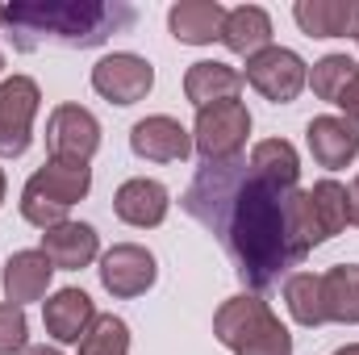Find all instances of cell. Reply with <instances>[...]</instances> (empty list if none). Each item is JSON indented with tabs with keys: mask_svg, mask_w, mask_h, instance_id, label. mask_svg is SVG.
<instances>
[{
	"mask_svg": "<svg viewBox=\"0 0 359 355\" xmlns=\"http://www.w3.org/2000/svg\"><path fill=\"white\" fill-rule=\"evenodd\" d=\"M297 192V188H292ZM292 192H280L251 176L247 163H205V172L184 192V209L205 222L230 251L234 272L264 293L309 251L292 230Z\"/></svg>",
	"mask_w": 359,
	"mask_h": 355,
	"instance_id": "1",
	"label": "cell"
},
{
	"mask_svg": "<svg viewBox=\"0 0 359 355\" xmlns=\"http://www.w3.org/2000/svg\"><path fill=\"white\" fill-rule=\"evenodd\" d=\"M134 8L96 4V0H21L4 4V25L17 51H38L42 42L59 46H100L117 25H130Z\"/></svg>",
	"mask_w": 359,
	"mask_h": 355,
	"instance_id": "2",
	"label": "cell"
},
{
	"mask_svg": "<svg viewBox=\"0 0 359 355\" xmlns=\"http://www.w3.org/2000/svg\"><path fill=\"white\" fill-rule=\"evenodd\" d=\"M213 335L222 347H230L234 355H292V335L288 326L271 314V305L264 297H230L222 301V309L213 314Z\"/></svg>",
	"mask_w": 359,
	"mask_h": 355,
	"instance_id": "3",
	"label": "cell"
},
{
	"mask_svg": "<svg viewBox=\"0 0 359 355\" xmlns=\"http://www.w3.org/2000/svg\"><path fill=\"white\" fill-rule=\"evenodd\" d=\"M92 188V168L88 163H67V159H50L42 163L21 188V217L38 230L63 226L67 209L76 201H84Z\"/></svg>",
	"mask_w": 359,
	"mask_h": 355,
	"instance_id": "4",
	"label": "cell"
},
{
	"mask_svg": "<svg viewBox=\"0 0 359 355\" xmlns=\"http://www.w3.org/2000/svg\"><path fill=\"white\" fill-rule=\"evenodd\" d=\"M247 134H251V113L247 105L234 96V100H217V105H205L196 109V126H192V151L205 159V163H234L247 147Z\"/></svg>",
	"mask_w": 359,
	"mask_h": 355,
	"instance_id": "5",
	"label": "cell"
},
{
	"mask_svg": "<svg viewBox=\"0 0 359 355\" xmlns=\"http://www.w3.org/2000/svg\"><path fill=\"white\" fill-rule=\"evenodd\" d=\"M38 105H42V88L29 76L0 80V159H21L29 151Z\"/></svg>",
	"mask_w": 359,
	"mask_h": 355,
	"instance_id": "6",
	"label": "cell"
},
{
	"mask_svg": "<svg viewBox=\"0 0 359 355\" xmlns=\"http://www.w3.org/2000/svg\"><path fill=\"white\" fill-rule=\"evenodd\" d=\"M243 80L259 96H268L271 105H292L301 96V88L309 84V67H305V59L297 51L271 42L268 51H259L255 59H247Z\"/></svg>",
	"mask_w": 359,
	"mask_h": 355,
	"instance_id": "7",
	"label": "cell"
},
{
	"mask_svg": "<svg viewBox=\"0 0 359 355\" xmlns=\"http://www.w3.org/2000/svg\"><path fill=\"white\" fill-rule=\"evenodd\" d=\"M96 272H100L104 293L117 297V301L142 297V293L159 280L155 255H151L147 247H138V243H117V247H109V251L100 255V267H96Z\"/></svg>",
	"mask_w": 359,
	"mask_h": 355,
	"instance_id": "8",
	"label": "cell"
},
{
	"mask_svg": "<svg viewBox=\"0 0 359 355\" xmlns=\"http://www.w3.org/2000/svg\"><path fill=\"white\" fill-rule=\"evenodd\" d=\"M46 147H50V159L88 163L100 151V121L84 105H59L46 121Z\"/></svg>",
	"mask_w": 359,
	"mask_h": 355,
	"instance_id": "9",
	"label": "cell"
},
{
	"mask_svg": "<svg viewBox=\"0 0 359 355\" xmlns=\"http://www.w3.org/2000/svg\"><path fill=\"white\" fill-rule=\"evenodd\" d=\"M92 88L113 105H138L147 92L155 88V67L142 55L113 51L92 67Z\"/></svg>",
	"mask_w": 359,
	"mask_h": 355,
	"instance_id": "10",
	"label": "cell"
},
{
	"mask_svg": "<svg viewBox=\"0 0 359 355\" xmlns=\"http://www.w3.org/2000/svg\"><path fill=\"white\" fill-rule=\"evenodd\" d=\"M130 151L147 163H184L192 155V134L180 126L176 117L168 113H155V117H142L134 121L130 130Z\"/></svg>",
	"mask_w": 359,
	"mask_h": 355,
	"instance_id": "11",
	"label": "cell"
},
{
	"mask_svg": "<svg viewBox=\"0 0 359 355\" xmlns=\"http://www.w3.org/2000/svg\"><path fill=\"white\" fill-rule=\"evenodd\" d=\"M305 142H309V155L318 168L326 172H339V168H351L359 155V130L347 117H334V113H322L305 126Z\"/></svg>",
	"mask_w": 359,
	"mask_h": 355,
	"instance_id": "12",
	"label": "cell"
},
{
	"mask_svg": "<svg viewBox=\"0 0 359 355\" xmlns=\"http://www.w3.org/2000/svg\"><path fill=\"white\" fill-rule=\"evenodd\" d=\"M168 209H172V192H168L159 180H147V176L126 180V184L117 188V196H113V213H117L126 226H134V230H155V226H163Z\"/></svg>",
	"mask_w": 359,
	"mask_h": 355,
	"instance_id": "13",
	"label": "cell"
},
{
	"mask_svg": "<svg viewBox=\"0 0 359 355\" xmlns=\"http://www.w3.org/2000/svg\"><path fill=\"white\" fill-rule=\"evenodd\" d=\"M96 322V305L84 288H59L42 301V326L55 343H80Z\"/></svg>",
	"mask_w": 359,
	"mask_h": 355,
	"instance_id": "14",
	"label": "cell"
},
{
	"mask_svg": "<svg viewBox=\"0 0 359 355\" xmlns=\"http://www.w3.org/2000/svg\"><path fill=\"white\" fill-rule=\"evenodd\" d=\"M55 272H80L100 255V239L88 222H63V226H50L42 230V247H38Z\"/></svg>",
	"mask_w": 359,
	"mask_h": 355,
	"instance_id": "15",
	"label": "cell"
},
{
	"mask_svg": "<svg viewBox=\"0 0 359 355\" xmlns=\"http://www.w3.org/2000/svg\"><path fill=\"white\" fill-rule=\"evenodd\" d=\"M292 17L309 38H359V0H297Z\"/></svg>",
	"mask_w": 359,
	"mask_h": 355,
	"instance_id": "16",
	"label": "cell"
},
{
	"mask_svg": "<svg viewBox=\"0 0 359 355\" xmlns=\"http://www.w3.org/2000/svg\"><path fill=\"white\" fill-rule=\"evenodd\" d=\"M226 25V8L217 0H180L168 8V29L184 46H209L222 38Z\"/></svg>",
	"mask_w": 359,
	"mask_h": 355,
	"instance_id": "17",
	"label": "cell"
},
{
	"mask_svg": "<svg viewBox=\"0 0 359 355\" xmlns=\"http://www.w3.org/2000/svg\"><path fill=\"white\" fill-rule=\"evenodd\" d=\"M50 276L55 267L42 251H17L4 260V301L13 305H29V301H42L46 288H50Z\"/></svg>",
	"mask_w": 359,
	"mask_h": 355,
	"instance_id": "18",
	"label": "cell"
},
{
	"mask_svg": "<svg viewBox=\"0 0 359 355\" xmlns=\"http://www.w3.org/2000/svg\"><path fill=\"white\" fill-rule=\"evenodd\" d=\"M238 88H243V72L230 63H217V59H201L184 72V96L196 109L217 105V100H234Z\"/></svg>",
	"mask_w": 359,
	"mask_h": 355,
	"instance_id": "19",
	"label": "cell"
},
{
	"mask_svg": "<svg viewBox=\"0 0 359 355\" xmlns=\"http://www.w3.org/2000/svg\"><path fill=\"white\" fill-rule=\"evenodd\" d=\"M222 42H226V51L247 55V59H255L259 51H268V46H271V17H268V8H259V4L226 8Z\"/></svg>",
	"mask_w": 359,
	"mask_h": 355,
	"instance_id": "20",
	"label": "cell"
},
{
	"mask_svg": "<svg viewBox=\"0 0 359 355\" xmlns=\"http://www.w3.org/2000/svg\"><path fill=\"white\" fill-rule=\"evenodd\" d=\"M251 176H259L264 184L280 188V192H292L297 176H301V159H297V147L284 142V138H264L251 147Z\"/></svg>",
	"mask_w": 359,
	"mask_h": 355,
	"instance_id": "21",
	"label": "cell"
},
{
	"mask_svg": "<svg viewBox=\"0 0 359 355\" xmlns=\"http://www.w3.org/2000/svg\"><path fill=\"white\" fill-rule=\"evenodd\" d=\"M322 297H326V322L359 326V264H339L322 272Z\"/></svg>",
	"mask_w": 359,
	"mask_h": 355,
	"instance_id": "22",
	"label": "cell"
},
{
	"mask_svg": "<svg viewBox=\"0 0 359 355\" xmlns=\"http://www.w3.org/2000/svg\"><path fill=\"white\" fill-rule=\"evenodd\" d=\"M284 305L297 326H322L326 322V297H322V276L313 272H292L284 280Z\"/></svg>",
	"mask_w": 359,
	"mask_h": 355,
	"instance_id": "23",
	"label": "cell"
},
{
	"mask_svg": "<svg viewBox=\"0 0 359 355\" xmlns=\"http://www.w3.org/2000/svg\"><path fill=\"white\" fill-rule=\"evenodd\" d=\"M355 76H359V63L351 59V55H326V59H318V63H313V72H309V88H313L318 100L339 105L343 88H347Z\"/></svg>",
	"mask_w": 359,
	"mask_h": 355,
	"instance_id": "24",
	"label": "cell"
},
{
	"mask_svg": "<svg viewBox=\"0 0 359 355\" xmlns=\"http://www.w3.org/2000/svg\"><path fill=\"white\" fill-rule=\"evenodd\" d=\"M309 201H313V213L326 230V239H334L343 226H347V184L339 180H318L309 188Z\"/></svg>",
	"mask_w": 359,
	"mask_h": 355,
	"instance_id": "25",
	"label": "cell"
},
{
	"mask_svg": "<svg viewBox=\"0 0 359 355\" xmlns=\"http://www.w3.org/2000/svg\"><path fill=\"white\" fill-rule=\"evenodd\" d=\"M80 355H130V326L113 314H96L88 335L80 339Z\"/></svg>",
	"mask_w": 359,
	"mask_h": 355,
	"instance_id": "26",
	"label": "cell"
},
{
	"mask_svg": "<svg viewBox=\"0 0 359 355\" xmlns=\"http://www.w3.org/2000/svg\"><path fill=\"white\" fill-rule=\"evenodd\" d=\"M29 322H25V309L13 305V301H0V355H21L29 343Z\"/></svg>",
	"mask_w": 359,
	"mask_h": 355,
	"instance_id": "27",
	"label": "cell"
},
{
	"mask_svg": "<svg viewBox=\"0 0 359 355\" xmlns=\"http://www.w3.org/2000/svg\"><path fill=\"white\" fill-rule=\"evenodd\" d=\"M339 109L347 113V121L359 130V76L347 84V88H343V96H339Z\"/></svg>",
	"mask_w": 359,
	"mask_h": 355,
	"instance_id": "28",
	"label": "cell"
},
{
	"mask_svg": "<svg viewBox=\"0 0 359 355\" xmlns=\"http://www.w3.org/2000/svg\"><path fill=\"white\" fill-rule=\"evenodd\" d=\"M347 226H359V180L347 184Z\"/></svg>",
	"mask_w": 359,
	"mask_h": 355,
	"instance_id": "29",
	"label": "cell"
},
{
	"mask_svg": "<svg viewBox=\"0 0 359 355\" xmlns=\"http://www.w3.org/2000/svg\"><path fill=\"white\" fill-rule=\"evenodd\" d=\"M21 355H63L59 347H46V343H34V347H25Z\"/></svg>",
	"mask_w": 359,
	"mask_h": 355,
	"instance_id": "30",
	"label": "cell"
},
{
	"mask_svg": "<svg viewBox=\"0 0 359 355\" xmlns=\"http://www.w3.org/2000/svg\"><path fill=\"white\" fill-rule=\"evenodd\" d=\"M334 355H359V343H347V347H339Z\"/></svg>",
	"mask_w": 359,
	"mask_h": 355,
	"instance_id": "31",
	"label": "cell"
},
{
	"mask_svg": "<svg viewBox=\"0 0 359 355\" xmlns=\"http://www.w3.org/2000/svg\"><path fill=\"white\" fill-rule=\"evenodd\" d=\"M4 192H8V180H4V168H0V205H4Z\"/></svg>",
	"mask_w": 359,
	"mask_h": 355,
	"instance_id": "32",
	"label": "cell"
},
{
	"mask_svg": "<svg viewBox=\"0 0 359 355\" xmlns=\"http://www.w3.org/2000/svg\"><path fill=\"white\" fill-rule=\"evenodd\" d=\"M0 25H4V4H0Z\"/></svg>",
	"mask_w": 359,
	"mask_h": 355,
	"instance_id": "33",
	"label": "cell"
},
{
	"mask_svg": "<svg viewBox=\"0 0 359 355\" xmlns=\"http://www.w3.org/2000/svg\"><path fill=\"white\" fill-rule=\"evenodd\" d=\"M0 72H4V55H0Z\"/></svg>",
	"mask_w": 359,
	"mask_h": 355,
	"instance_id": "34",
	"label": "cell"
},
{
	"mask_svg": "<svg viewBox=\"0 0 359 355\" xmlns=\"http://www.w3.org/2000/svg\"><path fill=\"white\" fill-rule=\"evenodd\" d=\"M355 42H359V38H355Z\"/></svg>",
	"mask_w": 359,
	"mask_h": 355,
	"instance_id": "35",
	"label": "cell"
}]
</instances>
